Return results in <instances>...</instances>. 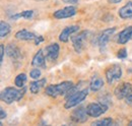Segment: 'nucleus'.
Masks as SVG:
<instances>
[{"instance_id": "7ed1b4c3", "label": "nucleus", "mask_w": 132, "mask_h": 126, "mask_svg": "<svg viewBox=\"0 0 132 126\" xmlns=\"http://www.w3.org/2000/svg\"><path fill=\"white\" fill-rule=\"evenodd\" d=\"M87 94H88V89L87 88H83L81 90L77 91L76 93H74L71 96H69L68 98H66L64 108L69 110V109H72L73 107L78 106V104H80L81 102H83L85 100Z\"/></svg>"}, {"instance_id": "2eb2a0df", "label": "nucleus", "mask_w": 132, "mask_h": 126, "mask_svg": "<svg viewBox=\"0 0 132 126\" xmlns=\"http://www.w3.org/2000/svg\"><path fill=\"white\" fill-rule=\"evenodd\" d=\"M131 38H132V26H129V27L125 28L124 30H122V31L119 33L117 42L120 45H125L127 42L130 41Z\"/></svg>"}, {"instance_id": "f257e3e1", "label": "nucleus", "mask_w": 132, "mask_h": 126, "mask_svg": "<svg viewBox=\"0 0 132 126\" xmlns=\"http://www.w3.org/2000/svg\"><path fill=\"white\" fill-rule=\"evenodd\" d=\"M26 92H27V89L24 86L19 88V90H17L13 86H7L1 92L0 98H1L2 102H4L7 105H10L13 102L20 101L22 99V97L24 96Z\"/></svg>"}, {"instance_id": "20e7f679", "label": "nucleus", "mask_w": 132, "mask_h": 126, "mask_svg": "<svg viewBox=\"0 0 132 126\" xmlns=\"http://www.w3.org/2000/svg\"><path fill=\"white\" fill-rule=\"evenodd\" d=\"M89 31H81L79 32L76 36H72L71 37V42H72V46L74 48L76 53H81L83 49L85 48L86 45V41L89 37Z\"/></svg>"}, {"instance_id": "4be33fe9", "label": "nucleus", "mask_w": 132, "mask_h": 126, "mask_svg": "<svg viewBox=\"0 0 132 126\" xmlns=\"http://www.w3.org/2000/svg\"><path fill=\"white\" fill-rule=\"evenodd\" d=\"M27 80H28V76L26 73H19L14 79V84L17 88H23Z\"/></svg>"}, {"instance_id": "bb28decb", "label": "nucleus", "mask_w": 132, "mask_h": 126, "mask_svg": "<svg viewBox=\"0 0 132 126\" xmlns=\"http://www.w3.org/2000/svg\"><path fill=\"white\" fill-rule=\"evenodd\" d=\"M42 42H44V38L41 36V35H38V37H37V39L35 40V45H40Z\"/></svg>"}, {"instance_id": "0eeeda50", "label": "nucleus", "mask_w": 132, "mask_h": 126, "mask_svg": "<svg viewBox=\"0 0 132 126\" xmlns=\"http://www.w3.org/2000/svg\"><path fill=\"white\" fill-rule=\"evenodd\" d=\"M116 32V28H109V29H106L102 32L99 35L98 39H97V45L99 47L100 51L103 53L106 48H107V45L111 39V37L114 35V33Z\"/></svg>"}, {"instance_id": "ddd939ff", "label": "nucleus", "mask_w": 132, "mask_h": 126, "mask_svg": "<svg viewBox=\"0 0 132 126\" xmlns=\"http://www.w3.org/2000/svg\"><path fill=\"white\" fill-rule=\"evenodd\" d=\"M5 50H6L7 56L10 59H12V61H18L21 58V51L15 44H12V43L8 44L5 48Z\"/></svg>"}, {"instance_id": "f8f14e48", "label": "nucleus", "mask_w": 132, "mask_h": 126, "mask_svg": "<svg viewBox=\"0 0 132 126\" xmlns=\"http://www.w3.org/2000/svg\"><path fill=\"white\" fill-rule=\"evenodd\" d=\"M45 51H46V57L50 61H56L59 57L60 47L57 43H51L45 48Z\"/></svg>"}, {"instance_id": "5701e85b", "label": "nucleus", "mask_w": 132, "mask_h": 126, "mask_svg": "<svg viewBox=\"0 0 132 126\" xmlns=\"http://www.w3.org/2000/svg\"><path fill=\"white\" fill-rule=\"evenodd\" d=\"M113 124V119L112 118H104V119H101L98 121H95L92 123V125H97V126H109Z\"/></svg>"}, {"instance_id": "f3484780", "label": "nucleus", "mask_w": 132, "mask_h": 126, "mask_svg": "<svg viewBox=\"0 0 132 126\" xmlns=\"http://www.w3.org/2000/svg\"><path fill=\"white\" fill-rule=\"evenodd\" d=\"M119 17L122 19L132 18V1H128L124 6H122L118 11Z\"/></svg>"}, {"instance_id": "4468645a", "label": "nucleus", "mask_w": 132, "mask_h": 126, "mask_svg": "<svg viewBox=\"0 0 132 126\" xmlns=\"http://www.w3.org/2000/svg\"><path fill=\"white\" fill-rule=\"evenodd\" d=\"M78 30H79V27L78 26H69V27L64 28L61 31L60 35H59V41H61L63 43H67L69 41V37L72 34L78 32Z\"/></svg>"}, {"instance_id": "7c9ffc66", "label": "nucleus", "mask_w": 132, "mask_h": 126, "mask_svg": "<svg viewBox=\"0 0 132 126\" xmlns=\"http://www.w3.org/2000/svg\"><path fill=\"white\" fill-rule=\"evenodd\" d=\"M122 0H108V2L110 4H117V3H120Z\"/></svg>"}, {"instance_id": "39448f33", "label": "nucleus", "mask_w": 132, "mask_h": 126, "mask_svg": "<svg viewBox=\"0 0 132 126\" xmlns=\"http://www.w3.org/2000/svg\"><path fill=\"white\" fill-rule=\"evenodd\" d=\"M122 68L119 64H112L109 67H107L105 71V77L109 84H113L115 81L119 80L122 77Z\"/></svg>"}, {"instance_id": "9b49d317", "label": "nucleus", "mask_w": 132, "mask_h": 126, "mask_svg": "<svg viewBox=\"0 0 132 126\" xmlns=\"http://www.w3.org/2000/svg\"><path fill=\"white\" fill-rule=\"evenodd\" d=\"M46 56L44 54V51L42 49H40L33 57L32 60V65L38 68H42V69H46L47 68V64H46Z\"/></svg>"}, {"instance_id": "c756f323", "label": "nucleus", "mask_w": 132, "mask_h": 126, "mask_svg": "<svg viewBox=\"0 0 132 126\" xmlns=\"http://www.w3.org/2000/svg\"><path fill=\"white\" fill-rule=\"evenodd\" d=\"M125 103H126L127 105H129V106L132 107V94H130L129 97H127V98L125 99Z\"/></svg>"}, {"instance_id": "c85d7f7f", "label": "nucleus", "mask_w": 132, "mask_h": 126, "mask_svg": "<svg viewBox=\"0 0 132 126\" xmlns=\"http://www.w3.org/2000/svg\"><path fill=\"white\" fill-rule=\"evenodd\" d=\"M62 1L66 4H69V5H74L78 2V0H62Z\"/></svg>"}, {"instance_id": "a211bd4d", "label": "nucleus", "mask_w": 132, "mask_h": 126, "mask_svg": "<svg viewBox=\"0 0 132 126\" xmlns=\"http://www.w3.org/2000/svg\"><path fill=\"white\" fill-rule=\"evenodd\" d=\"M37 37H38V35L28 31V30H20V31L16 32V34H15V38L19 41H35L37 39Z\"/></svg>"}, {"instance_id": "2f4dec72", "label": "nucleus", "mask_w": 132, "mask_h": 126, "mask_svg": "<svg viewBox=\"0 0 132 126\" xmlns=\"http://www.w3.org/2000/svg\"><path fill=\"white\" fill-rule=\"evenodd\" d=\"M129 125H131V126H132V120L130 121V122H129Z\"/></svg>"}, {"instance_id": "412c9836", "label": "nucleus", "mask_w": 132, "mask_h": 126, "mask_svg": "<svg viewBox=\"0 0 132 126\" xmlns=\"http://www.w3.org/2000/svg\"><path fill=\"white\" fill-rule=\"evenodd\" d=\"M10 31H11L10 26L6 21L1 20V22H0V36H1V38L7 37L8 34L10 33Z\"/></svg>"}, {"instance_id": "f03ea898", "label": "nucleus", "mask_w": 132, "mask_h": 126, "mask_svg": "<svg viewBox=\"0 0 132 126\" xmlns=\"http://www.w3.org/2000/svg\"><path fill=\"white\" fill-rule=\"evenodd\" d=\"M74 85L72 81H62L56 84H50L46 88L45 94L51 98H57L59 96H64L68 93V91Z\"/></svg>"}, {"instance_id": "6e6552de", "label": "nucleus", "mask_w": 132, "mask_h": 126, "mask_svg": "<svg viewBox=\"0 0 132 126\" xmlns=\"http://www.w3.org/2000/svg\"><path fill=\"white\" fill-rule=\"evenodd\" d=\"M114 94L118 100H125L132 94V84L130 82H122L118 84L114 90Z\"/></svg>"}, {"instance_id": "6ab92c4d", "label": "nucleus", "mask_w": 132, "mask_h": 126, "mask_svg": "<svg viewBox=\"0 0 132 126\" xmlns=\"http://www.w3.org/2000/svg\"><path fill=\"white\" fill-rule=\"evenodd\" d=\"M47 83V79L42 78V79H36L32 82H30V91L31 93L34 94H39V92L41 91L42 88H44Z\"/></svg>"}, {"instance_id": "1a4fd4ad", "label": "nucleus", "mask_w": 132, "mask_h": 126, "mask_svg": "<svg viewBox=\"0 0 132 126\" xmlns=\"http://www.w3.org/2000/svg\"><path fill=\"white\" fill-rule=\"evenodd\" d=\"M76 8L72 5H69V6H66L64 8H61V9H58L56 11H54L53 16L56 18V19H64V18H69V17H72L73 15L76 14Z\"/></svg>"}, {"instance_id": "b1692460", "label": "nucleus", "mask_w": 132, "mask_h": 126, "mask_svg": "<svg viewBox=\"0 0 132 126\" xmlns=\"http://www.w3.org/2000/svg\"><path fill=\"white\" fill-rule=\"evenodd\" d=\"M41 74H42V72H41V70H40V68H34L31 70V72H30V77H32L34 79H39V77L41 76Z\"/></svg>"}, {"instance_id": "393cba45", "label": "nucleus", "mask_w": 132, "mask_h": 126, "mask_svg": "<svg viewBox=\"0 0 132 126\" xmlns=\"http://www.w3.org/2000/svg\"><path fill=\"white\" fill-rule=\"evenodd\" d=\"M127 55H128V53H127V49H125V48L120 49V50L118 51V53H117V57H118L119 59H121V60L126 59V58H127Z\"/></svg>"}, {"instance_id": "aec40b11", "label": "nucleus", "mask_w": 132, "mask_h": 126, "mask_svg": "<svg viewBox=\"0 0 132 126\" xmlns=\"http://www.w3.org/2000/svg\"><path fill=\"white\" fill-rule=\"evenodd\" d=\"M34 14H35V11L34 10H23L21 12H18L16 14H13V15L10 16V18L12 20H16V19H19V18H24V19H32L34 17Z\"/></svg>"}, {"instance_id": "a878e982", "label": "nucleus", "mask_w": 132, "mask_h": 126, "mask_svg": "<svg viewBox=\"0 0 132 126\" xmlns=\"http://www.w3.org/2000/svg\"><path fill=\"white\" fill-rule=\"evenodd\" d=\"M5 47L3 44L0 45V62H3V59H4V54H5Z\"/></svg>"}, {"instance_id": "9d476101", "label": "nucleus", "mask_w": 132, "mask_h": 126, "mask_svg": "<svg viewBox=\"0 0 132 126\" xmlns=\"http://www.w3.org/2000/svg\"><path fill=\"white\" fill-rule=\"evenodd\" d=\"M87 113H86V109L84 107H77L75 110H73L72 114H71V120L74 123H84L87 120Z\"/></svg>"}, {"instance_id": "cd10ccee", "label": "nucleus", "mask_w": 132, "mask_h": 126, "mask_svg": "<svg viewBox=\"0 0 132 126\" xmlns=\"http://www.w3.org/2000/svg\"><path fill=\"white\" fill-rule=\"evenodd\" d=\"M6 116H7V114H6V112L4 111V109H3V108H0V118H1V120L5 119Z\"/></svg>"}, {"instance_id": "dca6fc26", "label": "nucleus", "mask_w": 132, "mask_h": 126, "mask_svg": "<svg viewBox=\"0 0 132 126\" xmlns=\"http://www.w3.org/2000/svg\"><path fill=\"white\" fill-rule=\"evenodd\" d=\"M103 86H104V79L98 73L94 74L89 81V90L92 92H99Z\"/></svg>"}, {"instance_id": "423d86ee", "label": "nucleus", "mask_w": 132, "mask_h": 126, "mask_svg": "<svg viewBox=\"0 0 132 126\" xmlns=\"http://www.w3.org/2000/svg\"><path fill=\"white\" fill-rule=\"evenodd\" d=\"M108 105L104 104V103H90L86 106V113L89 117H94V118H98L100 116H102L103 114H105L108 111Z\"/></svg>"}]
</instances>
